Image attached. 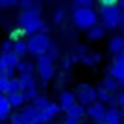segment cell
Returning a JSON list of instances; mask_svg holds the SVG:
<instances>
[{"label":"cell","instance_id":"obj_42","mask_svg":"<svg viewBox=\"0 0 124 124\" xmlns=\"http://www.w3.org/2000/svg\"><path fill=\"white\" fill-rule=\"evenodd\" d=\"M115 60H116V62H124V51H122L120 54H116V56H115Z\"/></svg>","mask_w":124,"mask_h":124},{"label":"cell","instance_id":"obj_21","mask_svg":"<svg viewBox=\"0 0 124 124\" xmlns=\"http://www.w3.org/2000/svg\"><path fill=\"white\" fill-rule=\"evenodd\" d=\"M8 100H9V103H11V107H15V109H23L24 105H26V100H24L23 92L8 94Z\"/></svg>","mask_w":124,"mask_h":124},{"label":"cell","instance_id":"obj_32","mask_svg":"<svg viewBox=\"0 0 124 124\" xmlns=\"http://www.w3.org/2000/svg\"><path fill=\"white\" fill-rule=\"evenodd\" d=\"M13 51V39H4L2 41V53H11Z\"/></svg>","mask_w":124,"mask_h":124},{"label":"cell","instance_id":"obj_23","mask_svg":"<svg viewBox=\"0 0 124 124\" xmlns=\"http://www.w3.org/2000/svg\"><path fill=\"white\" fill-rule=\"evenodd\" d=\"M85 115H86V107H83L81 103H75L70 111H66V116H70V118H77V120H81V116H85Z\"/></svg>","mask_w":124,"mask_h":124},{"label":"cell","instance_id":"obj_19","mask_svg":"<svg viewBox=\"0 0 124 124\" xmlns=\"http://www.w3.org/2000/svg\"><path fill=\"white\" fill-rule=\"evenodd\" d=\"M124 51V36H113L109 39V53L120 54Z\"/></svg>","mask_w":124,"mask_h":124},{"label":"cell","instance_id":"obj_15","mask_svg":"<svg viewBox=\"0 0 124 124\" xmlns=\"http://www.w3.org/2000/svg\"><path fill=\"white\" fill-rule=\"evenodd\" d=\"M105 124H122V109L120 107H107Z\"/></svg>","mask_w":124,"mask_h":124},{"label":"cell","instance_id":"obj_12","mask_svg":"<svg viewBox=\"0 0 124 124\" xmlns=\"http://www.w3.org/2000/svg\"><path fill=\"white\" fill-rule=\"evenodd\" d=\"M96 98H98V101H101L103 105L109 103V107H118V100H116V96H115V94H111V92H107V90L101 88V86L96 88Z\"/></svg>","mask_w":124,"mask_h":124},{"label":"cell","instance_id":"obj_47","mask_svg":"<svg viewBox=\"0 0 124 124\" xmlns=\"http://www.w3.org/2000/svg\"><path fill=\"white\" fill-rule=\"evenodd\" d=\"M122 124H124V122H122Z\"/></svg>","mask_w":124,"mask_h":124},{"label":"cell","instance_id":"obj_9","mask_svg":"<svg viewBox=\"0 0 124 124\" xmlns=\"http://www.w3.org/2000/svg\"><path fill=\"white\" fill-rule=\"evenodd\" d=\"M23 28L24 34H28V36H34V34H39V32H45L47 34V24L43 19H36V21H30V23H26Z\"/></svg>","mask_w":124,"mask_h":124},{"label":"cell","instance_id":"obj_16","mask_svg":"<svg viewBox=\"0 0 124 124\" xmlns=\"http://www.w3.org/2000/svg\"><path fill=\"white\" fill-rule=\"evenodd\" d=\"M79 62L85 64V66H96L101 62V54L100 53H94V51H86L79 56Z\"/></svg>","mask_w":124,"mask_h":124},{"label":"cell","instance_id":"obj_8","mask_svg":"<svg viewBox=\"0 0 124 124\" xmlns=\"http://www.w3.org/2000/svg\"><path fill=\"white\" fill-rule=\"evenodd\" d=\"M77 103V98H75V92H71V90H62L58 94V105L60 109L66 113V111H70L73 105Z\"/></svg>","mask_w":124,"mask_h":124},{"label":"cell","instance_id":"obj_10","mask_svg":"<svg viewBox=\"0 0 124 124\" xmlns=\"http://www.w3.org/2000/svg\"><path fill=\"white\" fill-rule=\"evenodd\" d=\"M60 111H62L60 105H58V103H54V101H51V103H49V107L43 109V111L39 113V124H49L54 116L60 113Z\"/></svg>","mask_w":124,"mask_h":124},{"label":"cell","instance_id":"obj_33","mask_svg":"<svg viewBox=\"0 0 124 124\" xmlns=\"http://www.w3.org/2000/svg\"><path fill=\"white\" fill-rule=\"evenodd\" d=\"M53 21H54V23H62V21H64V9H62V8H58L53 13Z\"/></svg>","mask_w":124,"mask_h":124},{"label":"cell","instance_id":"obj_45","mask_svg":"<svg viewBox=\"0 0 124 124\" xmlns=\"http://www.w3.org/2000/svg\"><path fill=\"white\" fill-rule=\"evenodd\" d=\"M0 71H2V70H0Z\"/></svg>","mask_w":124,"mask_h":124},{"label":"cell","instance_id":"obj_5","mask_svg":"<svg viewBox=\"0 0 124 124\" xmlns=\"http://www.w3.org/2000/svg\"><path fill=\"white\" fill-rule=\"evenodd\" d=\"M75 98H77V103H81L83 107H88L92 105L94 101H98L96 98V88L88 83H79L77 88H75Z\"/></svg>","mask_w":124,"mask_h":124},{"label":"cell","instance_id":"obj_37","mask_svg":"<svg viewBox=\"0 0 124 124\" xmlns=\"http://www.w3.org/2000/svg\"><path fill=\"white\" fill-rule=\"evenodd\" d=\"M47 53H49V56H53L54 60H56V58H58V47L54 45V43H51V47H49V51H47Z\"/></svg>","mask_w":124,"mask_h":124},{"label":"cell","instance_id":"obj_7","mask_svg":"<svg viewBox=\"0 0 124 124\" xmlns=\"http://www.w3.org/2000/svg\"><path fill=\"white\" fill-rule=\"evenodd\" d=\"M21 62V56H17L13 51L11 53H0V70H11L17 71V64Z\"/></svg>","mask_w":124,"mask_h":124},{"label":"cell","instance_id":"obj_18","mask_svg":"<svg viewBox=\"0 0 124 124\" xmlns=\"http://www.w3.org/2000/svg\"><path fill=\"white\" fill-rule=\"evenodd\" d=\"M100 86L101 88H105V90H107V92H111V94H115L116 90H118V88H120V83H118V81H116L115 77H113V75H105V77L101 79L100 81Z\"/></svg>","mask_w":124,"mask_h":124},{"label":"cell","instance_id":"obj_14","mask_svg":"<svg viewBox=\"0 0 124 124\" xmlns=\"http://www.w3.org/2000/svg\"><path fill=\"white\" fill-rule=\"evenodd\" d=\"M109 75H113V77L120 83V86L124 85V62H116L113 60V64H111V68L107 70Z\"/></svg>","mask_w":124,"mask_h":124},{"label":"cell","instance_id":"obj_38","mask_svg":"<svg viewBox=\"0 0 124 124\" xmlns=\"http://www.w3.org/2000/svg\"><path fill=\"white\" fill-rule=\"evenodd\" d=\"M116 100H118V107H120V109L124 111V90L116 94Z\"/></svg>","mask_w":124,"mask_h":124},{"label":"cell","instance_id":"obj_6","mask_svg":"<svg viewBox=\"0 0 124 124\" xmlns=\"http://www.w3.org/2000/svg\"><path fill=\"white\" fill-rule=\"evenodd\" d=\"M105 113H107V107L101 101H94L92 105L86 107V116L94 124H105Z\"/></svg>","mask_w":124,"mask_h":124},{"label":"cell","instance_id":"obj_26","mask_svg":"<svg viewBox=\"0 0 124 124\" xmlns=\"http://www.w3.org/2000/svg\"><path fill=\"white\" fill-rule=\"evenodd\" d=\"M17 71L19 73H34V62L21 58V62L17 64Z\"/></svg>","mask_w":124,"mask_h":124},{"label":"cell","instance_id":"obj_1","mask_svg":"<svg viewBox=\"0 0 124 124\" xmlns=\"http://www.w3.org/2000/svg\"><path fill=\"white\" fill-rule=\"evenodd\" d=\"M71 19L79 30H90L92 26L98 24V13L92 8H75L71 13Z\"/></svg>","mask_w":124,"mask_h":124},{"label":"cell","instance_id":"obj_29","mask_svg":"<svg viewBox=\"0 0 124 124\" xmlns=\"http://www.w3.org/2000/svg\"><path fill=\"white\" fill-rule=\"evenodd\" d=\"M23 96L26 101H32L36 96H38V86H32V88H26V90H23Z\"/></svg>","mask_w":124,"mask_h":124},{"label":"cell","instance_id":"obj_30","mask_svg":"<svg viewBox=\"0 0 124 124\" xmlns=\"http://www.w3.org/2000/svg\"><path fill=\"white\" fill-rule=\"evenodd\" d=\"M9 92V79L0 75V94H8Z\"/></svg>","mask_w":124,"mask_h":124},{"label":"cell","instance_id":"obj_46","mask_svg":"<svg viewBox=\"0 0 124 124\" xmlns=\"http://www.w3.org/2000/svg\"><path fill=\"white\" fill-rule=\"evenodd\" d=\"M122 86H124V85H122Z\"/></svg>","mask_w":124,"mask_h":124},{"label":"cell","instance_id":"obj_31","mask_svg":"<svg viewBox=\"0 0 124 124\" xmlns=\"http://www.w3.org/2000/svg\"><path fill=\"white\" fill-rule=\"evenodd\" d=\"M19 8H21V11H26V9L34 8V0H19V4H17Z\"/></svg>","mask_w":124,"mask_h":124},{"label":"cell","instance_id":"obj_35","mask_svg":"<svg viewBox=\"0 0 124 124\" xmlns=\"http://www.w3.org/2000/svg\"><path fill=\"white\" fill-rule=\"evenodd\" d=\"M94 0H75V8H90Z\"/></svg>","mask_w":124,"mask_h":124},{"label":"cell","instance_id":"obj_2","mask_svg":"<svg viewBox=\"0 0 124 124\" xmlns=\"http://www.w3.org/2000/svg\"><path fill=\"white\" fill-rule=\"evenodd\" d=\"M51 38L45 32H39V34H34V36H28L26 39V47H28V54L32 56H39V54H45L51 47Z\"/></svg>","mask_w":124,"mask_h":124},{"label":"cell","instance_id":"obj_17","mask_svg":"<svg viewBox=\"0 0 124 124\" xmlns=\"http://www.w3.org/2000/svg\"><path fill=\"white\" fill-rule=\"evenodd\" d=\"M21 113L24 115V118H26V124L28 122H38L39 124V111L32 103H26L23 109H21Z\"/></svg>","mask_w":124,"mask_h":124},{"label":"cell","instance_id":"obj_4","mask_svg":"<svg viewBox=\"0 0 124 124\" xmlns=\"http://www.w3.org/2000/svg\"><path fill=\"white\" fill-rule=\"evenodd\" d=\"M100 19H101V26L103 28H118V19H120V8L118 4L113 6H101L100 8Z\"/></svg>","mask_w":124,"mask_h":124},{"label":"cell","instance_id":"obj_41","mask_svg":"<svg viewBox=\"0 0 124 124\" xmlns=\"http://www.w3.org/2000/svg\"><path fill=\"white\" fill-rule=\"evenodd\" d=\"M118 26L124 28V11H120V19H118Z\"/></svg>","mask_w":124,"mask_h":124},{"label":"cell","instance_id":"obj_11","mask_svg":"<svg viewBox=\"0 0 124 124\" xmlns=\"http://www.w3.org/2000/svg\"><path fill=\"white\" fill-rule=\"evenodd\" d=\"M36 19H41V11H39V6H34V8L26 9V11H21L19 13V26H24L30 21H36Z\"/></svg>","mask_w":124,"mask_h":124},{"label":"cell","instance_id":"obj_40","mask_svg":"<svg viewBox=\"0 0 124 124\" xmlns=\"http://www.w3.org/2000/svg\"><path fill=\"white\" fill-rule=\"evenodd\" d=\"M101 6H113V4H118V0H100Z\"/></svg>","mask_w":124,"mask_h":124},{"label":"cell","instance_id":"obj_27","mask_svg":"<svg viewBox=\"0 0 124 124\" xmlns=\"http://www.w3.org/2000/svg\"><path fill=\"white\" fill-rule=\"evenodd\" d=\"M9 124H26V118H24V115L21 113V111H17V113H11V116H9Z\"/></svg>","mask_w":124,"mask_h":124},{"label":"cell","instance_id":"obj_25","mask_svg":"<svg viewBox=\"0 0 124 124\" xmlns=\"http://www.w3.org/2000/svg\"><path fill=\"white\" fill-rule=\"evenodd\" d=\"M13 53H15L17 56L28 54V47H26V41H24V39H15V41H13Z\"/></svg>","mask_w":124,"mask_h":124},{"label":"cell","instance_id":"obj_22","mask_svg":"<svg viewBox=\"0 0 124 124\" xmlns=\"http://www.w3.org/2000/svg\"><path fill=\"white\" fill-rule=\"evenodd\" d=\"M86 36H88L90 41H98V39H101L105 36V28H103L101 24H96V26H92L90 30H86Z\"/></svg>","mask_w":124,"mask_h":124},{"label":"cell","instance_id":"obj_34","mask_svg":"<svg viewBox=\"0 0 124 124\" xmlns=\"http://www.w3.org/2000/svg\"><path fill=\"white\" fill-rule=\"evenodd\" d=\"M71 64H73V62H71L70 56H64V58L60 60V66H62V70H64V71H68V70H70V68H71Z\"/></svg>","mask_w":124,"mask_h":124},{"label":"cell","instance_id":"obj_20","mask_svg":"<svg viewBox=\"0 0 124 124\" xmlns=\"http://www.w3.org/2000/svg\"><path fill=\"white\" fill-rule=\"evenodd\" d=\"M17 79H19V83H21V86H23V90L32 88V86H38L34 73H19V77H17Z\"/></svg>","mask_w":124,"mask_h":124},{"label":"cell","instance_id":"obj_36","mask_svg":"<svg viewBox=\"0 0 124 124\" xmlns=\"http://www.w3.org/2000/svg\"><path fill=\"white\" fill-rule=\"evenodd\" d=\"M19 0H0V6L2 8H11V6H17Z\"/></svg>","mask_w":124,"mask_h":124},{"label":"cell","instance_id":"obj_39","mask_svg":"<svg viewBox=\"0 0 124 124\" xmlns=\"http://www.w3.org/2000/svg\"><path fill=\"white\" fill-rule=\"evenodd\" d=\"M62 124H81V120H77V118H70V116H66L64 118V122Z\"/></svg>","mask_w":124,"mask_h":124},{"label":"cell","instance_id":"obj_44","mask_svg":"<svg viewBox=\"0 0 124 124\" xmlns=\"http://www.w3.org/2000/svg\"><path fill=\"white\" fill-rule=\"evenodd\" d=\"M28 124H38V122H28Z\"/></svg>","mask_w":124,"mask_h":124},{"label":"cell","instance_id":"obj_43","mask_svg":"<svg viewBox=\"0 0 124 124\" xmlns=\"http://www.w3.org/2000/svg\"><path fill=\"white\" fill-rule=\"evenodd\" d=\"M118 8H120V11H124V0H118Z\"/></svg>","mask_w":124,"mask_h":124},{"label":"cell","instance_id":"obj_24","mask_svg":"<svg viewBox=\"0 0 124 124\" xmlns=\"http://www.w3.org/2000/svg\"><path fill=\"white\" fill-rule=\"evenodd\" d=\"M30 103H32V105H34L36 109H38L39 113H41L43 109H47V107H49V103H51V100H49L47 96H41V94H38V96H36V98H34V100H32Z\"/></svg>","mask_w":124,"mask_h":124},{"label":"cell","instance_id":"obj_3","mask_svg":"<svg viewBox=\"0 0 124 124\" xmlns=\"http://www.w3.org/2000/svg\"><path fill=\"white\" fill-rule=\"evenodd\" d=\"M36 71H38V77L41 79L43 83H49V81L54 77V73H56L54 58L49 56V53L36 56Z\"/></svg>","mask_w":124,"mask_h":124},{"label":"cell","instance_id":"obj_28","mask_svg":"<svg viewBox=\"0 0 124 124\" xmlns=\"http://www.w3.org/2000/svg\"><path fill=\"white\" fill-rule=\"evenodd\" d=\"M15 92H23V86L19 83V79L13 77V79H9V92L8 94H15Z\"/></svg>","mask_w":124,"mask_h":124},{"label":"cell","instance_id":"obj_13","mask_svg":"<svg viewBox=\"0 0 124 124\" xmlns=\"http://www.w3.org/2000/svg\"><path fill=\"white\" fill-rule=\"evenodd\" d=\"M11 103L8 100V94H0V124L8 122L11 116Z\"/></svg>","mask_w":124,"mask_h":124}]
</instances>
